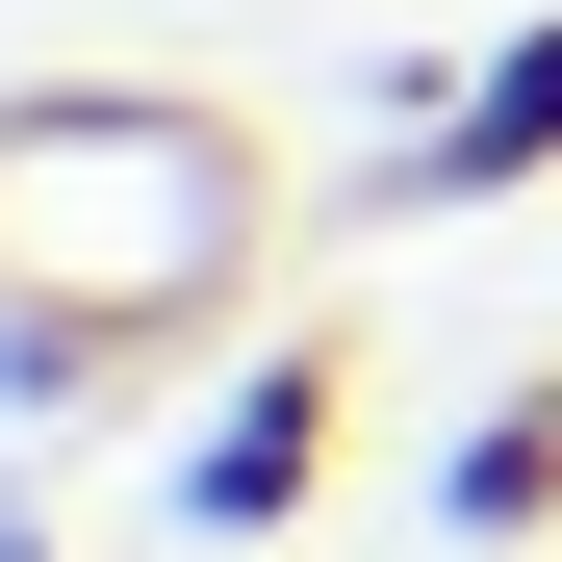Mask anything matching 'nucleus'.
<instances>
[{"instance_id":"nucleus-2","label":"nucleus","mask_w":562,"mask_h":562,"mask_svg":"<svg viewBox=\"0 0 562 562\" xmlns=\"http://www.w3.org/2000/svg\"><path fill=\"white\" fill-rule=\"evenodd\" d=\"M333 435H358V358H333V333H256L231 409L179 435V512H205V537H281V512L333 486Z\"/></svg>"},{"instance_id":"nucleus-1","label":"nucleus","mask_w":562,"mask_h":562,"mask_svg":"<svg viewBox=\"0 0 562 562\" xmlns=\"http://www.w3.org/2000/svg\"><path fill=\"white\" fill-rule=\"evenodd\" d=\"M281 154L179 77H52L0 103V409H103L128 358H179L256 281Z\"/></svg>"},{"instance_id":"nucleus-5","label":"nucleus","mask_w":562,"mask_h":562,"mask_svg":"<svg viewBox=\"0 0 562 562\" xmlns=\"http://www.w3.org/2000/svg\"><path fill=\"white\" fill-rule=\"evenodd\" d=\"M537 562H562V537H537Z\"/></svg>"},{"instance_id":"nucleus-3","label":"nucleus","mask_w":562,"mask_h":562,"mask_svg":"<svg viewBox=\"0 0 562 562\" xmlns=\"http://www.w3.org/2000/svg\"><path fill=\"white\" fill-rule=\"evenodd\" d=\"M537 179H562V0L486 26L435 77V128H409V205H537Z\"/></svg>"},{"instance_id":"nucleus-4","label":"nucleus","mask_w":562,"mask_h":562,"mask_svg":"<svg viewBox=\"0 0 562 562\" xmlns=\"http://www.w3.org/2000/svg\"><path fill=\"white\" fill-rule=\"evenodd\" d=\"M435 537H460V562H537V537H562V358L460 409V460H435Z\"/></svg>"}]
</instances>
